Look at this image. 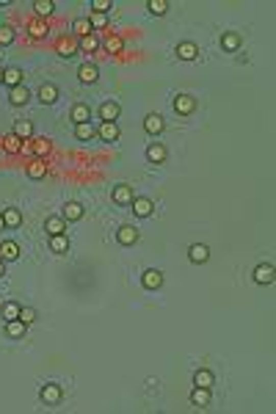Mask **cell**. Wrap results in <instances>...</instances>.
<instances>
[{"instance_id":"cell-9","label":"cell","mask_w":276,"mask_h":414,"mask_svg":"<svg viewBox=\"0 0 276 414\" xmlns=\"http://www.w3.org/2000/svg\"><path fill=\"white\" fill-rule=\"evenodd\" d=\"M3 83L9 86V89L22 86V69H19V66H9V69H3Z\"/></svg>"},{"instance_id":"cell-41","label":"cell","mask_w":276,"mask_h":414,"mask_svg":"<svg viewBox=\"0 0 276 414\" xmlns=\"http://www.w3.org/2000/svg\"><path fill=\"white\" fill-rule=\"evenodd\" d=\"M105 47H108V53H122L124 50V39L122 36H111L105 42Z\"/></svg>"},{"instance_id":"cell-31","label":"cell","mask_w":276,"mask_h":414,"mask_svg":"<svg viewBox=\"0 0 276 414\" xmlns=\"http://www.w3.org/2000/svg\"><path fill=\"white\" fill-rule=\"evenodd\" d=\"M3 149H6L9 155H17L19 149H22V138H17L14 133H9V135L3 138Z\"/></svg>"},{"instance_id":"cell-14","label":"cell","mask_w":276,"mask_h":414,"mask_svg":"<svg viewBox=\"0 0 276 414\" xmlns=\"http://www.w3.org/2000/svg\"><path fill=\"white\" fill-rule=\"evenodd\" d=\"M44 229H47V235H64V229H66V221L61 218V215H50V218L44 221Z\"/></svg>"},{"instance_id":"cell-37","label":"cell","mask_w":276,"mask_h":414,"mask_svg":"<svg viewBox=\"0 0 276 414\" xmlns=\"http://www.w3.org/2000/svg\"><path fill=\"white\" fill-rule=\"evenodd\" d=\"M50 141H47V138H36V141H33V155H36V158H44V155L47 152H50Z\"/></svg>"},{"instance_id":"cell-44","label":"cell","mask_w":276,"mask_h":414,"mask_svg":"<svg viewBox=\"0 0 276 414\" xmlns=\"http://www.w3.org/2000/svg\"><path fill=\"white\" fill-rule=\"evenodd\" d=\"M91 28H108V17L105 14H91Z\"/></svg>"},{"instance_id":"cell-42","label":"cell","mask_w":276,"mask_h":414,"mask_svg":"<svg viewBox=\"0 0 276 414\" xmlns=\"http://www.w3.org/2000/svg\"><path fill=\"white\" fill-rule=\"evenodd\" d=\"M14 42V31L9 25H0V44H11Z\"/></svg>"},{"instance_id":"cell-17","label":"cell","mask_w":276,"mask_h":414,"mask_svg":"<svg viewBox=\"0 0 276 414\" xmlns=\"http://www.w3.org/2000/svg\"><path fill=\"white\" fill-rule=\"evenodd\" d=\"M47 174V163H44V158H33L31 163H28V177L31 180H42Z\"/></svg>"},{"instance_id":"cell-28","label":"cell","mask_w":276,"mask_h":414,"mask_svg":"<svg viewBox=\"0 0 276 414\" xmlns=\"http://www.w3.org/2000/svg\"><path fill=\"white\" fill-rule=\"evenodd\" d=\"M14 135H17V138H22V141H28L31 135H33V125H31L28 119H19L17 125H14Z\"/></svg>"},{"instance_id":"cell-8","label":"cell","mask_w":276,"mask_h":414,"mask_svg":"<svg viewBox=\"0 0 276 414\" xmlns=\"http://www.w3.org/2000/svg\"><path fill=\"white\" fill-rule=\"evenodd\" d=\"M0 260H3V262H14V260H19V246H17L14 240L0 243Z\"/></svg>"},{"instance_id":"cell-6","label":"cell","mask_w":276,"mask_h":414,"mask_svg":"<svg viewBox=\"0 0 276 414\" xmlns=\"http://www.w3.org/2000/svg\"><path fill=\"white\" fill-rule=\"evenodd\" d=\"M141 284H144L146 290H158L160 284H163V274H160L158 268H149V271H144V276H141Z\"/></svg>"},{"instance_id":"cell-1","label":"cell","mask_w":276,"mask_h":414,"mask_svg":"<svg viewBox=\"0 0 276 414\" xmlns=\"http://www.w3.org/2000/svg\"><path fill=\"white\" fill-rule=\"evenodd\" d=\"M39 398H42V403H47V406H58L61 398H64V392H61L58 384H44L42 392H39Z\"/></svg>"},{"instance_id":"cell-2","label":"cell","mask_w":276,"mask_h":414,"mask_svg":"<svg viewBox=\"0 0 276 414\" xmlns=\"http://www.w3.org/2000/svg\"><path fill=\"white\" fill-rule=\"evenodd\" d=\"M174 111H177L180 116H191V113L196 111V100H193L191 94H177V97H174Z\"/></svg>"},{"instance_id":"cell-36","label":"cell","mask_w":276,"mask_h":414,"mask_svg":"<svg viewBox=\"0 0 276 414\" xmlns=\"http://www.w3.org/2000/svg\"><path fill=\"white\" fill-rule=\"evenodd\" d=\"M19 309H22V307H19L17 301L3 304V318H6V323H9V321H17V318H19Z\"/></svg>"},{"instance_id":"cell-24","label":"cell","mask_w":276,"mask_h":414,"mask_svg":"<svg viewBox=\"0 0 276 414\" xmlns=\"http://www.w3.org/2000/svg\"><path fill=\"white\" fill-rule=\"evenodd\" d=\"M146 160L149 163H163L166 160V147L163 144H149L146 147Z\"/></svg>"},{"instance_id":"cell-40","label":"cell","mask_w":276,"mask_h":414,"mask_svg":"<svg viewBox=\"0 0 276 414\" xmlns=\"http://www.w3.org/2000/svg\"><path fill=\"white\" fill-rule=\"evenodd\" d=\"M91 9H94V14H108L113 9V3L111 0H91Z\"/></svg>"},{"instance_id":"cell-34","label":"cell","mask_w":276,"mask_h":414,"mask_svg":"<svg viewBox=\"0 0 276 414\" xmlns=\"http://www.w3.org/2000/svg\"><path fill=\"white\" fill-rule=\"evenodd\" d=\"M75 50H78V44L72 42V39H61V42H58V56L72 58V56H75Z\"/></svg>"},{"instance_id":"cell-16","label":"cell","mask_w":276,"mask_h":414,"mask_svg":"<svg viewBox=\"0 0 276 414\" xmlns=\"http://www.w3.org/2000/svg\"><path fill=\"white\" fill-rule=\"evenodd\" d=\"M191 403H193V406H199V409L210 406V389H205V386H193V392H191Z\"/></svg>"},{"instance_id":"cell-20","label":"cell","mask_w":276,"mask_h":414,"mask_svg":"<svg viewBox=\"0 0 276 414\" xmlns=\"http://www.w3.org/2000/svg\"><path fill=\"white\" fill-rule=\"evenodd\" d=\"M152 210H155V205L149 199H133V213H136L138 218H149Z\"/></svg>"},{"instance_id":"cell-15","label":"cell","mask_w":276,"mask_h":414,"mask_svg":"<svg viewBox=\"0 0 276 414\" xmlns=\"http://www.w3.org/2000/svg\"><path fill=\"white\" fill-rule=\"evenodd\" d=\"M39 100H42V105H53L58 100V89L53 83H42L39 86Z\"/></svg>"},{"instance_id":"cell-43","label":"cell","mask_w":276,"mask_h":414,"mask_svg":"<svg viewBox=\"0 0 276 414\" xmlns=\"http://www.w3.org/2000/svg\"><path fill=\"white\" fill-rule=\"evenodd\" d=\"M19 321H22L25 326L33 323V321H36V312H33L31 307H22V309H19Z\"/></svg>"},{"instance_id":"cell-13","label":"cell","mask_w":276,"mask_h":414,"mask_svg":"<svg viewBox=\"0 0 276 414\" xmlns=\"http://www.w3.org/2000/svg\"><path fill=\"white\" fill-rule=\"evenodd\" d=\"M61 218L64 221H80V218H83V205H80V202H66Z\"/></svg>"},{"instance_id":"cell-46","label":"cell","mask_w":276,"mask_h":414,"mask_svg":"<svg viewBox=\"0 0 276 414\" xmlns=\"http://www.w3.org/2000/svg\"><path fill=\"white\" fill-rule=\"evenodd\" d=\"M6 227V221H3V213H0V229H3Z\"/></svg>"},{"instance_id":"cell-39","label":"cell","mask_w":276,"mask_h":414,"mask_svg":"<svg viewBox=\"0 0 276 414\" xmlns=\"http://www.w3.org/2000/svg\"><path fill=\"white\" fill-rule=\"evenodd\" d=\"M97 47H99V39L94 36V33H91V36H83V39H80V50H83V53H94Z\"/></svg>"},{"instance_id":"cell-7","label":"cell","mask_w":276,"mask_h":414,"mask_svg":"<svg viewBox=\"0 0 276 414\" xmlns=\"http://www.w3.org/2000/svg\"><path fill=\"white\" fill-rule=\"evenodd\" d=\"M116 240L122 243V246H133V243L138 240V229H136V227H130V224H124V227H119Z\"/></svg>"},{"instance_id":"cell-27","label":"cell","mask_w":276,"mask_h":414,"mask_svg":"<svg viewBox=\"0 0 276 414\" xmlns=\"http://www.w3.org/2000/svg\"><path fill=\"white\" fill-rule=\"evenodd\" d=\"M6 334H9L11 340H19V337H25V323L19 321V318H17V321H9V323H6Z\"/></svg>"},{"instance_id":"cell-10","label":"cell","mask_w":276,"mask_h":414,"mask_svg":"<svg viewBox=\"0 0 276 414\" xmlns=\"http://www.w3.org/2000/svg\"><path fill=\"white\" fill-rule=\"evenodd\" d=\"M69 119L75 121V125H83V121H89V119H91V108L86 105V103H78V105H72V113H69Z\"/></svg>"},{"instance_id":"cell-33","label":"cell","mask_w":276,"mask_h":414,"mask_svg":"<svg viewBox=\"0 0 276 414\" xmlns=\"http://www.w3.org/2000/svg\"><path fill=\"white\" fill-rule=\"evenodd\" d=\"M28 89L25 86H17V89H11V94H9V100H11V105H25L28 103Z\"/></svg>"},{"instance_id":"cell-11","label":"cell","mask_w":276,"mask_h":414,"mask_svg":"<svg viewBox=\"0 0 276 414\" xmlns=\"http://www.w3.org/2000/svg\"><path fill=\"white\" fill-rule=\"evenodd\" d=\"M133 199H136V196H133L130 185H116L113 188V202H116V205H133Z\"/></svg>"},{"instance_id":"cell-3","label":"cell","mask_w":276,"mask_h":414,"mask_svg":"<svg viewBox=\"0 0 276 414\" xmlns=\"http://www.w3.org/2000/svg\"><path fill=\"white\" fill-rule=\"evenodd\" d=\"M273 279H276V276H273V265H271V262H260V265L254 268V282H257V284H271Z\"/></svg>"},{"instance_id":"cell-26","label":"cell","mask_w":276,"mask_h":414,"mask_svg":"<svg viewBox=\"0 0 276 414\" xmlns=\"http://www.w3.org/2000/svg\"><path fill=\"white\" fill-rule=\"evenodd\" d=\"M72 31H75V36H80V39H83V36H91V22H89V19H86V17H78L75 19V22H72Z\"/></svg>"},{"instance_id":"cell-45","label":"cell","mask_w":276,"mask_h":414,"mask_svg":"<svg viewBox=\"0 0 276 414\" xmlns=\"http://www.w3.org/2000/svg\"><path fill=\"white\" fill-rule=\"evenodd\" d=\"M6 274V265H3V260H0V276H3Z\"/></svg>"},{"instance_id":"cell-29","label":"cell","mask_w":276,"mask_h":414,"mask_svg":"<svg viewBox=\"0 0 276 414\" xmlns=\"http://www.w3.org/2000/svg\"><path fill=\"white\" fill-rule=\"evenodd\" d=\"M50 249L56 254H66V252H69V240H66V235H53L50 237Z\"/></svg>"},{"instance_id":"cell-35","label":"cell","mask_w":276,"mask_h":414,"mask_svg":"<svg viewBox=\"0 0 276 414\" xmlns=\"http://www.w3.org/2000/svg\"><path fill=\"white\" fill-rule=\"evenodd\" d=\"M33 9H36L39 17H47V14H53V11H56V3H53V0H36V3H33Z\"/></svg>"},{"instance_id":"cell-19","label":"cell","mask_w":276,"mask_h":414,"mask_svg":"<svg viewBox=\"0 0 276 414\" xmlns=\"http://www.w3.org/2000/svg\"><path fill=\"white\" fill-rule=\"evenodd\" d=\"M97 135H99L103 141H116V138H119L116 121H103V125H99V130H97Z\"/></svg>"},{"instance_id":"cell-32","label":"cell","mask_w":276,"mask_h":414,"mask_svg":"<svg viewBox=\"0 0 276 414\" xmlns=\"http://www.w3.org/2000/svg\"><path fill=\"white\" fill-rule=\"evenodd\" d=\"M213 381H215V376H213L210 370H196V376H193V384H196V386H205V389H210Z\"/></svg>"},{"instance_id":"cell-5","label":"cell","mask_w":276,"mask_h":414,"mask_svg":"<svg viewBox=\"0 0 276 414\" xmlns=\"http://www.w3.org/2000/svg\"><path fill=\"white\" fill-rule=\"evenodd\" d=\"M188 260L196 262V265H202V262L210 260V249H207L205 243H193V246L188 249Z\"/></svg>"},{"instance_id":"cell-22","label":"cell","mask_w":276,"mask_h":414,"mask_svg":"<svg viewBox=\"0 0 276 414\" xmlns=\"http://www.w3.org/2000/svg\"><path fill=\"white\" fill-rule=\"evenodd\" d=\"M28 33L33 39H44L47 33H50V25L44 22V19H31V25H28Z\"/></svg>"},{"instance_id":"cell-18","label":"cell","mask_w":276,"mask_h":414,"mask_svg":"<svg viewBox=\"0 0 276 414\" xmlns=\"http://www.w3.org/2000/svg\"><path fill=\"white\" fill-rule=\"evenodd\" d=\"M78 78H80V83H97V78H99V69L94 64H83L78 69Z\"/></svg>"},{"instance_id":"cell-47","label":"cell","mask_w":276,"mask_h":414,"mask_svg":"<svg viewBox=\"0 0 276 414\" xmlns=\"http://www.w3.org/2000/svg\"><path fill=\"white\" fill-rule=\"evenodd\" d=\"M0 83H3V69H0Z\"/></svg>"},{"instance_id":"cell-4","label":"cell","mask_w":276,"mask_h":414,"mask_svg":"<svg viewBox=\"0 0 276 414\" xmlns=\"http://www.w3.org/2000/svg\"><path fill=\"white\" fill-rule=\"evenodd\" d=\"M144 130L149 133V135H160L166 130V121H163V116L160 113H149V116L144 119Z\"/></svg>"},{"instance_id":"cell-38","label":"cell","mask_w":276,"mask_h":414,"mask_svg":"<svg viewBox=\"0 0 276 414\" xmlns=\"http://www.w3.org/2000/svg\"><path fill=\"white\" fill-rule=\"evenodd\" d=\"M146 9H149L155 17H160V14H166V11H169V3H166V0H149V3H146Z\"/></svg>"},{"instance_id":"cell-21","label":"cell","mask_w":276,"mask_h":414,"mask_svg":"<svg viewBox=\"0 0 276 414\" xmlns=\"http://www.w3.org/2000/svg\"><path fill=\"white\" fill-rule=\"evenodd\" d=\"M3 221H6V227H9V229H17L19 224H22V213H19L17 207H6L3 210Z\"/></svg>"},{"instance_id":"cell-23","label":"cell","mask_w":276,"mask_h":414,"mask_svg":"<svg viewBox=\"0 0 276 414\" xmlns=\"http://www.w3.org/2000/svg\"><path fill=\"white\" fill-rule=\"evenodd\" d=\"M177 56L183 58V61H193L199 56V47L193 44V42H183V44H177Z\"/></svg>"},{"instance_id":"cell-25","label":"cell","mask_w":276,"mask_h":414,"mask_svg":"<svg viewBox=\"0 0 276 414\" xmlns=\"http://www.w3.org/2000/svg\"><path fill=\"white\" fill-rule=\"evenodd\" d=\"M94 135H97V130L91 127V121H83V125H75V138L78 141H91Z\"/></svg>"},{"instance_id":"cell-12","label":"cell","mask_w":276,"mask_h":414,"mask_svg":"<svg viewBox=\"0 0 276 414\" xmlns=\"http://www.w3.org/2000/svg\"><path fill=\"white\" fill-rule=\"evenodd\" d=\"M119 113H122L119 103H103V105H99V119H103V121H116Z\"/></svg>"},{"instance_id":"cell-30","label":"cell","mask_w":276,"mask_h":414,"mask_svg":"<svg viewBox=\"0 0 276 414\" xmlns=\"http://www.w3.org/2000/svg\"><path fill=\"white\" fill-rule=\"evenodd\" d=\"M221 47L230 50V53H238L240 50V36L238 33H224V36H221Z\"/></svg>"}]
</instances>
